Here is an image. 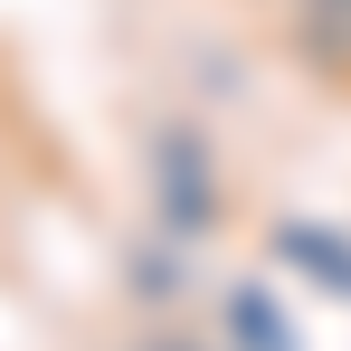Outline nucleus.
Returning <instances> with one entry per match:
<instances>
[{
	"mask_svg": "<svg viewBox=\"0 0 351 351\" xmlns=\"http://www.w3.org/2000/svg\"><path fill=\"white\" fill-rule=\"evenodd\" d=\"M219 209H228V180H219V152H209V133H190V123H162L152 133V219L171 247L219 228Z\"/></svg>",
	"mask_w": 351,
	"mask_h": 351,
	"instance_id": "1",
	"label": "nucleus"
},
{
	"mask_svg": "<svg viewBox=\"0 0 351 351\" xmlns=\"http://www.w3.org/2000/svg\"><path fill=\"white\" fill-rule=\"evenodd\" d=\"M266 266H276L285 285L323 294V304H351V228H342V219L285 209V219L266 228Z\"/></svg>",
	"mask_w": 351,
	"mask_h": 351,
	"instance_id": "2",
	"label": "nucleus"
},
{
	"mask_svg": "<svg viewBox=\"0 0 351 351\" xmlns=\"http://www.w3.org/2000/svg\"><path fill=\"white\" fill-rule=\"evenodd\" d=\"M219 351H304V332H294L285 294H266L256 276H237V285H219V332H209Z\"/></svg>",
	"mask_w": 351,
	"mask_h": 351,
	"instance_id": "3",
	"label": "nucleus"
},
{
	"mask_svg": "<svg viewBox=\"0 0 351 351\" xmlns=\"http://www.w3.org/2000/svg\"><path fill=\"white\" fill-rule=\"evenodd\" d=\"M285 38L323 86H351V0H285Z\"/></svg>",
	"mask_w": 351,
	"mask_h": 351,
	"instance_id": "4",
	"label": "nucleus"
},
{
	"mask_svg": "<svg viewBox=\"0 0 351 351\" xmlns=\"http://www.w3.org/2000/svg\"><path fill=\"white\" fill-rule=\"evenodd\" d=\"M133 351H219V342H199V332H152V342H133Z\"/></svg>",
	"mask_w": 351,
	"mask_h": 351,
	"instance_id": "5",
	"label": "nucleus"
}]
</instances>
